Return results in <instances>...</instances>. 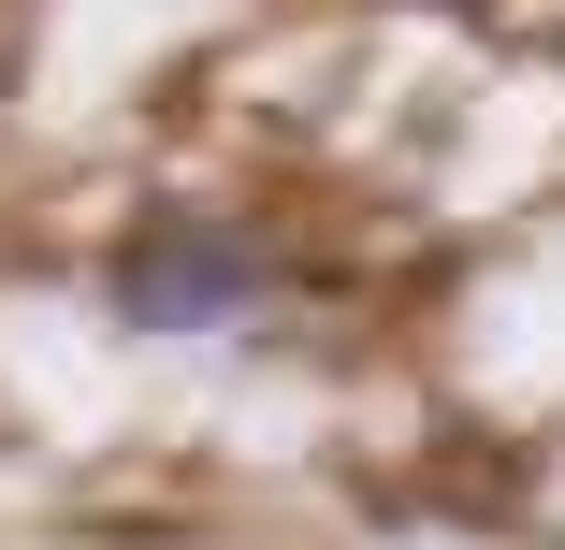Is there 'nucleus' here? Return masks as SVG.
<instances>
[{
  "label": "nucleus",
  "mask_w": 565,
  "mask_h": 550,
  "mask_svg": "<svg viewBox=\"0 0 565 550\" xmlns=\"http://www.w3.org/2000/svg\"><path fill=\"white\" fill-rule=\"evenodd\" d=\"M262 233H233V217H131V247L102 261V304H117V334H233V319L262 304Z\"/></svg>",
  "instance_id": "1"
},
{
  "label": "nucleus",
  "mask_w": 565,
  "mask_h": 550,
  "mask_svg": "<svg viewBox=\"0 0 565 550\" xmlns=\"http://www.w3.org/2000/svg\"><path fill=\"white\" fill-rule=\"evenodd\" d=\"M406 15H479V0H406Z\"/></svg>",
  "instance_id": "2"
}]
</instances>
